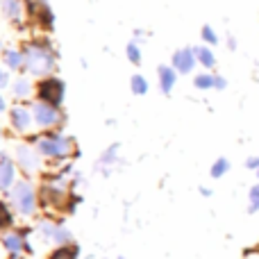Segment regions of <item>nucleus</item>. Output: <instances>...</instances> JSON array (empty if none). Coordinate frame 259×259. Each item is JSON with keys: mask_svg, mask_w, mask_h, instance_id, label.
<instances>
[{"mask_svg": "<svg viewBox=\"0 0 259 259\" xmlns=\"http://www.w3.org/2000/svg\"><path fill=\"white\" fill-rule=\"evenodd\" d=\"M193 53H196L198 64H200L205 71H211V68L216 66V55H214V50H211V46L200 44V46H196V48H193Z\"/></svg>", "mask_w": 259, "mask_h": 259, "instance_id": "nucleus-19", "label": "nucleus"}, {"mask_svg": "<svg viewBox=\"0 0 259 259\" xmlns=\"http://www.w3.org/2000/svg\"><path fill=\"white\" fill-rule=\"evenodd\" d=\"M130 91H132L134 96H146L148 91H150V82L146 80V75L134 73V75L130 77Z\"/></svg>", "mask_w": 259, "mask_h": 259, "instance_id": "nucleus-22", "label": "nucleus"}, {"mask_svg": "<svg viewBox=\"0 0 259 259\" xmlns=\"http://www.w3.org/2000/svg\"><path fill=\"white\" fill-rule=\"evenodd\" d=\"M9 94H12L14 103H32L34 98V82L27 73H18L14 75L12 84H9Z\"/></svg>", "mask_w": 259, "mask_h": 259, "instance_id": "nucleus-12", "label": "nucleus"}, {"mask_svg": "<svg viewBox=\"0 0 259 259\" xmlns=\"http://www.w3.org/2000/svg\"><path fill=\"white\" fill-rule=\"evenodd\" d=\"M118 152H121V143H112L109 148H105V150L100 152L98 161H96V170H100V173L109 175L114 166L118 164Z\"/></svg>", "mask_w": 259, "mask_h": 259, "instance_id": "nucleus-17", "label": "nucleus"}, {"mask_svg": "<svg viewBox=\"0 0 259 259\" xmlns=\"http://www.w3.org/2000/svg\"><path fill=\"white\" fill-rule=\"evenodd\" d=\"M228 48H230V50L237 48V39H234V36H228Z\"/></svg>", "mask_w": 259, "mask_h": 259, "instance_id": "nucleus-33", "label": "nucleus"}, {"mask_svg": "<svg viewBox=\"0 0 259 259\" xmlns=\"http://www.w3.org/2000/svg\"><path fill=\"white\" fill-rule=\"evenodd\" d=\"M7 112H9V103H7V98L3 96V91H0V116H7Z\"/></svg>", "mask_w": 259, "mask_h": 259, "instance_id": "nucleus-30", "label": "nucleus"}, {"mask_svg": "<svg viewBox=\"0 0 259 259\" xmlns=\"http://www.w3.org/2000/svg\"><path fill=\"white\" fill-rule=\"evenodd\" d=\"M146 36H148V32L146 30H134V44H139V46H141L143 44V41H146Z\"/></svg>", "mask_w": 259, "mask_h": 259, "instance_id": "nucleus-29", "label": "nucleus"}, {"mask_svg": "<svg viewBox=\"0 0 259 259\" xmlns=\"http://www.w3.org/2000/svg\"><path fill=\"white\" fill-rule=\"evenodd\" d=\"M0 62H3V66L7 68L9 73H25V55H23V48H7L3 53V57H0Z\"/></svg>", "mask_w": 259, "mask_h": 259, "instance_id": "nucleus-16", "label": "nucleus"}, {"mask_svg": "<svg viewBox=\"0 0 259 259\" xmlns=\"http://www.w3.org/2000/svg\"><path fill=\"white\" fill-rule=\"evenodd\" d=\"M7 200L16 216L21 219H36L41 211V200H39V184H34L30 178H21L7 193Z\"/></svg>", "mask_w": 259, "mask_h": 259, "instance_id": "nucleus-3", "label": "nucleus"}, {"mask_svg": "<svg viewBox=\"0 0 259 259\" xmlns=\"http://www.w3.org/2000/svg\"><path fill=\"white\" fill-rule=\"evenodd\" d=\"M25 9H27L30 25L39 27V30H44V32H53L55 12L48 0H25Z\"/></svg>", "mask_w": 259, "mask_h": 259, "instance_id": "nucleus-10", "label": "nucleus"}, {"mask_svg": "<svg viewBox=\"0 0 259 259\" xmlns=\"http://www.w3.org/2000/svg\"><path fill=\"white\" fill-rule=\"evenodd\" d=\"M193 87H196L198 91H211V89H216V73H211V71L196 73V75H193Z\"/></svg>", "mask_w": 259, "mask_h": 259, "instance_id": "nucleus-21", "label": "nucleus"}, {"mask_svg": "<svg viewBox=\"0 0 259 259\" xmlns=\"http://www.w3.org/2000/svg\"><path fill=\"white\" fill-rule=\"evenodd\" d=\"M228 170H230V159L228 157H219V159H214V164H211L209 175L214 180H221L223 175H228Z\"/></svg>", "mask_w": 259, "mask_h": 259, "instance_id": "nucleus-23", "label": "nucleus"}, {"mask_svg": "<svg viewBox=\"0 0 259 259\" xmlns=\"http://www.w3.org/2000/svg\"><path fill=\"white\" fill-rule=\"evenodd\" d=\"M200 196L209 198V196H211V189H207V187H200Z\"/></svg>", "mask_w": 259, "mask_h": 259, "instance_id": "nucleus-34", "label": "nucleus"}, {"mask_svg": "<svg viewBox=\"0 0 259 259\" xmlns=\"http://www.w3.org/2000/svg\"><path fill=\"white\" fill-rule=\"evenodd\" d=\"M200 39H202V44H205V46H216V44L221 41V39H219V32H216L211 25H202Z\"/></svg>", "mask_w": 259, "mask_h": 259, "instance_id": "nucleus-25", "label": "nucleus"}, {"mask_svg": "<svg viewBox=\"0 0 259 259\" xmlns=\"http://www.w3.org/2000/svg\"><path fill=\"white\" fill-rule=\"evenodd\" d=\"M32 225H14L12 230L0 234V246L7 250V255H34V246H32Z\"/></svg>", "mask_w": 259, "mask_h": 259, "instance_id": "nucleus-5", "label": "nucleus"}, {"mask_svg": "<svg viewBox=\"0 0 259 259\" xmlns=\"http://www.w3.org/2000/svg\"><path fill=\"white\" fill-rule=\"evenodd\" d=\"M32 116H34V125L44 132V130H64L66 125V114L62 107H55V105H46L39 100H32Z\"/></svg>", "mask_w": 259, "mask_h": 259, "instance_id": "nucleus-8", "label": "nucleus"}, {"mask_svg": "<svg viewBox=\"0 0 259 259\" xmlns=\"http://www.w3.org/2000/svg\"><path fill=\"white\" fill-rule=\"evenodd\" d=\"M0 12H3V16L7 18L12 25L25 27V18H27L25 0H3V3H0Z\"/></svg>", "mask_w": 259, "mask_h": 259, "instance_id": "nucleus-14", "label": "nucleus"}, {"mask_svg": "<svg viewBox=\"0 0 259 259\" xmlns=\"http://www.w3.org/2000/svg\"><path fill=\"white\" fill-rule=\"evenodd\" d=\"M0 3H3V0H0Z\"/></svg>", "mask_w": 259, "mask_h": 259, "instance_id": "nucleus-40", "label": "nucleus"}, {"mask_svg": "<svg viewBox=\"0 0 259 259\" xmlns=\"http://www.w3.org/2000/svg\"><path fill=\"white\" fill-rule=\"evenodd\" d=\"M243 255H259V243H255V246H252V248H246V250H243Z\"/></svg>", "mask_w": 259, "mask_h": 259, "instance_id": "nucleus-32", "label": "nucleus"}, {"mask_svg": "<svg viewBox=\"0 0 259 259\" xmlns=\"http://www.w3.org/2000/svg\"><path fill=\"white\" fill-rule=\"evenodd\" d=\"M196 53L193 48H178L173 55H170V66L180 73V75H191L196 71Z\"/></svg>", "mask_w": 259, "mask_h": 259, "instance_id": "nucleus-13", "label": "nucleus"}, {"mask_svg": "<svg viewBox=\"0 0 259 259\" xmlns=\"http://www.w3.org/2000/svg\"><path fill=\"white\" fill-rule=\"evenodd\" d=\"M0 139H5V127L0 125Z\"/></svg>", "mask_w": 259, "mask_h": 259, "instance_id": "nucleus-37", "label": "nucleus"}, {"mask_svg": "<svg viewBox=\"0 0 259 259\" xmlns=\"http://www.w3.org/2000/svg\"><path fill=\"white\" fill-rule=\"evenodd\" d=\"M21 48H23V55H25V73L27 75H32L34 80L46 77V75H55L59 55H57V48L53 46V41H50L48 36L27 39Z\"/></svg>", "mask_w": 259, "mask_h": 259, "instance_id": "nucleus-2", "label": "nucleus"}, {"mask_svg": "<svg viewBox=\"0 0 259 259\" xmlns=\"http://www.w3.org/2000/svg\"><path fill=\"white\" fill-rule=\"evenodd\" d=\"M46 259H80V246L73 241V243H68V246L50 248V252Z\"/></svg>", "mask_w": 259, "mask_h": 259, "instance_id": "nucleus-20", "label": "nucleus"}, {"mask_svg": "<svg viewBox=\"0 0 259 259\" xmlns=\"http://www.w3.org/2000/svg\"><path fill=\"white\" fill-rule=\"evenodd\" d=\"M7 123L12 127L14 134H21V137H27V134L34 132V116H32V107L30 103H14L7 112Z\"/></svg>", "mask_w": 259, "mask_h": 259, "instance_id": "nucleus-9", "label": "nucleus"}, {"mask_svg": "<svg viewBox=\"0 0 259 259\" xmlns=\"http://www.w3.org/2000/svg\"><path fill=\"white\" fill-rule=\"evenodd\" d=\"M255 173H257V178H259V168H257V170H255Z\"/></svg>", "mask_w": 259, "mask_h": 259, "instance_id": "nucleus-38", "label": "nucleus"}, {"mask_svg": "<svg viewBox=\"0 0 259 259\" xmlns=\"http://www.w3.org/2000/svg\"><path fill=\"white\" fill-rule=\"evenodd\" d=\"M7 259H27V255H9Z\"/></svg>", "mask_w": 259, "mask_h": 259, "instance_id": "nucleus-35", "label": "nucleus"}, {"mask_svg": "<svg viewBox=\"0 0 259 259\" xmlns=\"http://www.w3.org/2000/svg\"><path fill=\"white\" fill-rule=\"evenodd\" d=\"M248 211H250V214H257L259 211V184H255V187L248 191Z\"/></svg>", "mask_w": 259, "mask_h": 259, "instance_id": "nucleus-26", "label": "nucleus"}, {"mask_svg": "<svg viewBox=\"0 0 259 259\" xmlns=\"http://www.w3.org/2000/svg\"><path fill=\"white\" fill-rule=\"evenodd\" d=\"M34 232L39 234L41 241L53 248L73 243V232L68 230V225L64 223L62 216H44V219H39Z\"/></svg>", "mask_w": 259, "mask_h": 259, "instance_id": "nucleus-4", "label": "nucleus"}, {"mask_svg": "<svg viewBox=\"0 0 259 259\" xmlns=\"http://www.w3.org/2000/svg\"><path fill=\"white\" fill-rule=\"evenodd\" d=\"M125 57H127V62L132 64V66H141V62H143L141 46L134 44V41H130V44L125 46Z\"/></svg>", "mask_w": 259, "mask_h": 259, "instance_id": "nucleus-24", "label": "nucleus"}, {"mask_svg": "<svg viewBox=\"0 0 259 259\" xmlns=\"http://www.w3.org/2000/svg\"><path fill=\"white\" fill-rule=\"evenodd\" d=\"M14 159H16L18 170H21L23 178H34V175L44 173L46 159L41 157V152L36 150V146H32L27 139L14 146Z\"/></svg>", "mask_w": 259, "mask_h": 259, "instance_id": "nucleus-6", "label": "nucleus"}, {"mask_svg": "<svg viewBox=\"0 0 259 259\" xmlns=\"http://www.w3.org/2000/svg\"><path fill=\"white\" fill-rule=\"evenodd\" d=\"M14 225H16V211L12 209V205H9L7 198L0 196V234L7 232V230H12Z\"/></svg>", "mask_w": 259, "mask_h": 259, "instance_id": "nucleus-18", "label": "nucleus"}, {"mask_svg": "<svg viewBox=\"0 0 259 259\" xmlns=\"http://www.w3.org/2000/svg\"><path fill=\"white\" fill-rule=\"evenodd\" d=\"M18 180H21V170L14 155L0 148V196H7Z\"/></svg>", "mask_w": 259, "mask_h": 259, "instance_id": "nucleus-11", "label": "nucleus"}, {"mask_svg": "<svg viewBox=\"0 0 259 259\" xmlns=\"http://www.w3.org/2000/svg\"><path fill=\"white\" fill-rule=\"evenodd\" d=\"M118 259H125V257H118Z\"/></svg>", "mask_w": 259, "mask_h": 259, "instance_id": "nucleus-39", "label": "nucleus"}, {"mask_svg": "<svg viewBox=\"0 0 259 259\" xmlns=\"http://www.w3.org/2000/svg\"><path fill=\"white\" fill-rule=\"evenodd\" d=\"M27 141L32 146H36V150L41 152L48 164L62 166L66 161H73L80 157V150H77V143L71 134L62 132V130H36V132L27 134Z\"/></svg>", "mask_w": 259, "mask_h": 259, "instance_id": "nucleus-1", "label": "nucleus"}, {"mask_svg": "<svg viewBox=\"0 0 259 259\" xmlns=\"http://www.w3.org/2000/svg\"><path fill=\"white\" fill-rule=\"evenodd\" d=\"M246 168H250V170H257L259 168V155L248 157V159H246Z\"/></svg>", "mask_w": 259, "mask_h": 259, "instance_id": "nucleus-28", "label": "nucleus"}, {"mask_svg": "<svg viewBox=\"0 0 259 259\" xmlns=\"http://www.w3.org/2000/svg\"><path fill=\"white\" fill-rule=\"evenodd\" d=\"M178 77H180V73L170 64H159L157 66V84H159V91L164 96L173 94L175 84H178Z\"/></svg>", "mask_w": 259, "mask_h": 259, "instance_id": "nucleus-15", "label": "nucleus"}, {"mask_svg": "<svg viewBox=\"0 0 259 259\" xmlns=\"http://www.w3.org/2000/svg\"><path fill=\"white\" fill-rule=\"evenodd\" d=\"M5 50H7V46H5L3 41H0V57H3V53H5Z\"/></svg>", "mask_w": 259, "mask_h": 259, "instance_id": "nucleus-36", "label": "nucleus"}, {"mask_svg": "<svg viewBox=\"0 0 259 259\" xmlns=\"http://www.w3.org/2000/svg\"><path fill=\"white\" fill-rule=\"evenodd\" d=\"M225 87H228V80H225L223 75H219V73H216V91H223Z\"/></svg>", "mask_w": 259, "mask_h": 259, "instance_id": "nucleus-31", "label": "nucleus"}, {"mask_svg": "<svg viewBox=\"0 0 259 259\" xmlns=\"http://www.w3.org/2000/svg\"><path fill=\"white\" fill-rule=\"evenodd\" d=\"M34 100L62 107L66 100V82L57 75H46L34 80Z\"/></svg>", "mask_w": 259, "mask_h": 259, "instance_id": "nucleus-7", "label": "nucleus"}, {"mask_svg": "<svg viewBox=\"0 0 259 259\" xmlns=\"http://www.w3.org/2000/svg\"><path fill=\"white\" fill-rule=\"evenodd\" d=\"M9 84H12V73L3 66V62H0V91L9 89Z\"/></svg>", "mask_w": 259, "mask_h": 259, "instance_id": "nucleus-27", "label": "nucleus"}]
</instances>
